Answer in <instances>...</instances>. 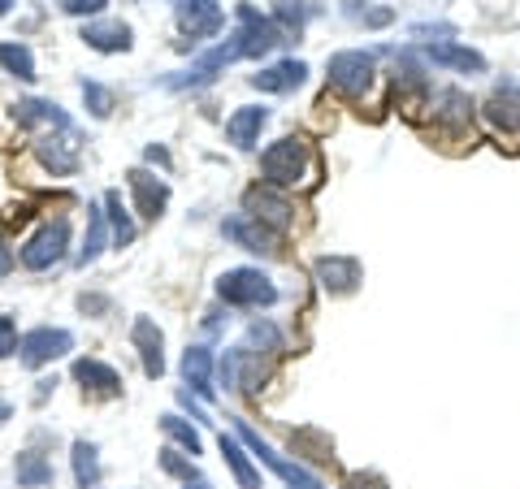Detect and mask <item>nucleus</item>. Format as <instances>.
Masks as SVG:
<instances>
[{
    "label": "nucleus",
    "mask_w": 520,
    "mask_h": 489,
    "mask_svg": "<svg viewBox=\"0 0 520 489\" xmlns=\"http://www.w3.org/2000/svg\"><path fill=\"white\" fill-rule=\"evenodd\" d=\"M65 243H70V226H65V217L48 221V226H39L35 239L18 251L22 269L44 273V269H52V264H61V256H65Z\"/></svg>",
    "instance_id": "f257e3e1"
},
{
    "label": "nucleus",
    "mask_w": 520,
    "mask_h": 489,
    "mask_svg": "<svg viewBox=\"0 0 520 489\" xmlns=\"http://www.w3.org/2000/svg\"><path fill=\"white\" fill-rule=\"evenodd\" d=\"M221 299L234 303V308H260V303H273L278 290L269 286V277H260L256 269H234L221 277Z\"/></svg>",
    "instance_id": "f03ea898"
},
{
    "label": "nucleus",
    "mask_w": 520,
    "mask_h": 489,
    "mask_svg": "<svg viewBox=\"0 0 520 489\" xmlns=\"http://www.w3.org/2000/svg\"><path fill=\"white\" fill-rule=\"evenodd\" d=\"M70 347H74V338L65 334V329H52V325H39L26 338H18V351H22V364L26 368H44L52 360H61Z\"/></svg>",
    "instance_id": "7ed1b4c3"
},
{
    "label": "nucleus",
    "mask_w": 520,
    "mask_h": 489,
    "mask_svg": "<svg viewBox=\"0 0 520 489\" xmlns=\"http://www.w3.org/2000/svg\"><path fill=\"white\" fill-rule=\"evenodd\" d=\"M304 156H308L304 139H282L260 156V165H265V178L273 182V187H291V182L299 178V169H304Z\"/></svg>",
    "instance_id": "20e7f679"
},
{
    "label": "nucleus",
    "mask_w": 520,
    "mask_h": 489,
    "mask_svg": "<svg viewBox=\"0 0 520 489\" xmlns=\"http://www.w3.org/2000/svg\"><path fill=\"white\" fill-rule=\"evenodd\" d=\"M373 78V61L364 52H338L330 61V87L343 91V96H360Z\"/></svg>",
    "instance_id": "39448f33"
},
{
    "label": "nucleus",
    "mask_w": 520,
    "mask_h": 489,
    "mask_svg": "<svg viewBox=\"0 0 520 489\" xmlns=\"http://www.w3.org/2000/svg\"><path fill=\"white\" fill-rule=\"evenodd\" d=\"M239 438H243L247 446H252V451H256L260 459H265V464H269L273 472H278V477H282V481H291V485H299V489H321V481H317V477H308V472H304V468H299V464H286V459H278V455H273V451H269V446H265V442H260V438H256V433H252V429H247V425H239Z\"/></svg>",
    "instance_id": "423d86ee"
},
{
    "label": "nucleus",
    "mask_w": 520,
    "mask_h": 489,
    "mask_svg": "<svg viewBox=\"0 0 520 489\" xmlns=\"http://www.w3.org/2000/svg\"><path fill=\"white\" fill-rule=\"evenodd\" d=\"M130 191H135V200H139V217H143V221H156V217H161V208H165V200H169L165 182H156L148 169H130Z\"/></svg>",
    "instance_id": "0eeeda50"
},
{
    "label": "nucleus",
    "mask_w": 520,
    "mask_h": 489,
    "mask_svg": "<svg viewBox=\"0 0 520 489\" xmlns=\"http://www.w3.org/2000/svg\"><path fill=\"white\" fill-rule=\"evenodd\" d=\"M130 338H135L139 347V360H143V373L148 377H161L165 373V355H161V329H156L148 316H139L135 329H130Z\"/></svg>",
    "instance_id": "6e6552de"
},
{
    "label": "nucleus",
    "mask_w": 520,
    "mask_h": 489,
    "mask_svg": "<svg viewBox=\"0 0 520 489\" xmlns=\"http://www.w3.org/2000/svg\"><path fill=\"white\" fill-rule=\"evenodd\" d=\"M39 161H44L52 174H74V169H78V143H74L70 130H61L57 139H52V135L39 139Z\"/></svg>",
    "instance_id": "1a4fd4ad"
},
{
    "label": "nucleus",
    "mask_w": 520,
    "mask_h": 489,
    "mask_svg": "<svg viewBox=\"0 0 520 489\" xmlns=\"http://www.w3.org/2000/svg\"><path fill=\"white\" fill-rule=\"evenodd\" d=\"M74 381H83V390L104 394V399L122 390V377H117L109 364H100V360H78L74 364Z\"/></svg>",
    "instance_id": "9d476101"
},
{
    "label": "nucleus",
    "mask_w": 520,
    "mask_h": 489,
    "mask_svg": "<svg viewBox=\"0 0 520 489\" xmlns=\"http://www.w3.org/2000/svg\"><path fill=\"white\" fill-rule=\"evenodd\" d=\"M13 477H18L22 489H44V485H52V464L39 451H18V459H13Z\"/></svg>",
    "instance_id": "9b49d317"
},
{
    "label": "nucleus",
    "mask_w": 520,
    "mask_h": 489,
    "mask_svg": "<svg viewBox=\"0 0 520 489\" xmlns=\"http://www.w3.org/2000/svg\"><path fill=\"white\" fill-rule=\"evenodd\" d=\"M83 39L96 52H126L130 48V26L122 22H96V26H87Z\"/></svg>",
    "instance_id": "f8f14e48"
},
{
    "label": "nucleus",
    "mask_w": 520,
    "mask_h": 489,
    "mask_svg": "<svg viewBox=\"0 0 520 489\" xmlns=\"http://www.w3.org/2000/svg\"><path fill=\"white\" fill-rule=\"evenodd\" d=\"M304 74H308V70H304L299 61H282V65H273V70H260L252 83H256L260 91H291V87L304 83Z\"/></svg>",
    "instance_id": "ddd939ff"
},
{
    "label": "nucleus",
    "mask_w": 520,
    "mask_h": 489,
    "mask_svg": "<svg viewBox=\"0 0 520 489\" xmlns=\"http://www.w3.org/2000/svg\"><path fill=\"white\" fill-rule=\"evenodd\" d=\"M182 373H187V381H191V390H200V394H208L213 386V355H208L204 347H191L187 355H182Z\"/></svg>",
    "instance_id": "4468645a"
},
{
    "label": "nucleus",
    "mask_w": 520,
    "mask_h": 489,
    "mask_svg": "<svg viewBox=\"0 0 520 489\" xmlns=\"http://www.w3.org/2000/svg\"><path fill=\"white\" fill-rule=\"evenodd\" d=\"M260 126H265V109H239L226 122V135H230V143H239V148H252Z\"/></svg>",
    "instance_id": "2eb2a0df"
},
{
    "label": "nucleus",
    "mask_w": 520,
    "mask_h": 489,
    "mask_svg": "<svg viewBox=\"0 0 520 489\" xmlns=\"http://www.w3.org/2000/svg\"><path fill=\"white\" fill-rule=\"evenodd\" d=\"M74 481H78V489H96V481H100V459L91 442H74Z\"/></svg>",
    "instance_id": "dca6fc26"
},
{
    "label": "nucleus",
    "mask_w": 520,
    "mask_h": 489,
    "mask_svg": "<svg viewBox=\"0 0 520 489\" xmlns=\"http://www.w3.org/2000/svg\"><path fill=\"white\" fill-rule=\"evenodd\" d=\"M0 65H5L13 78H22V83H31L35 78V57H31V48L26 44H0Z\"/></svg>",
    "instance_id": "f3484780"
},
{
    "label": "nucleus",
    "mask_w": 520,
    "mask_h": 489,
    "mask_svg": "<svg viewBox=\"0 0 520 489\" xmlns=\"http://www.w3.org/2000/svg\"><path fill=\"white\" fill-rule=\"evenodd\" d=\"M490 117L499 122L503 130H516L520 126V91L516 87H503L499 96L490 100Z\"/></svg>",
    "instance_id": "a211bd4d"
},
{
    "label": "nucleus",
    "mask_w": 520,
    "mask_h": 489,
    "mask_svg": "<svg viewBox=\"0 0 520 489\" xmlns=\"http://www.w3.org/2000/svg\"><path fill=\"white\" fill-rule=\"evenodd\" d=\"M104 204H109V213H104V221H109V226H113V243H117V247H126L130 239H135V226H130V217H126L122 195L109 191V195H104Z\"/></svg>",
    "instance_id": "6ab92c4d"
},
{
    "label": "nucleus",
    "mask_w": 520,
    "mask_h": 489,
    "mask_svg": "<svg viewBox=\"0 0 520 489\" xmlns=\"http://www.w3.org/2000/svg\"><path fill=\"white\" fill-rule=\"evenodd\" d=\"M221 455H226V464L234 468V477H239V485L243 489H260V477L252 472V464H247V455L239 451V446H234L230 438H221Z\"/></svg>",
    "instance_id": "aec40b11"
},
{
    "label": "nucleus",
    "mask_w": 520,
    "mask_h": 489,
    "mask_svg": "<svg viewBox=\"0 0 520 489\" xmlns=\"http://www.w3.org/2000/svg\"><path fill=\"white\" fill-rule=\"evenodd\" d=\"M91 213V230H87V239H83V251H78V264H91L100 256V247H104V239H109V234H104V226H109V221H104V213L100 208H87Z\"/></svg>",
    "instance_id": "412c9836"
},
{
    "label": "nucleus",
    "mask_w": 520,
    "mask_h": 489,
    "mask_svg": "<svg viewBox=\"0 0 520 489\" xmlns=\"http://www.w3.org/2000/svg\"><path fill=\"white\" fill-rule=\"evenodd\" d=\"M356 260H321V277H325V286H334V290H351L356 286Z\"/></svg>",
    "instance_id": "4be33fe9"
},
{
    "label": "nucleus",
    "mask_w": 520,
    "mask_h": 489,
    "mask_svg": "<svg viewBox=\"0 0 520 489\" xmlns=\"http://www.w3.org/2000/svg\"><path fill=\"white\" fill-rule=\"evenodd\" d=\"M429 57L442 65H460V70H481V57L468 48H429Z\"/></svg>",
    "instance_id": "5701e85b"
},
{
    "label": "nucleus",
    "mask_w": 520,
    "mask_h": 489,
    "mask_svg": "<svg viewBox=\"0 0 520 489\" xmlns=\"http://www.w3.org/2000/svg\"><path fill=\"white\" fill-rule=\"evenodd\" d=\"M161 429L169 433V438H178V442H182V446H187V451H191V455H200V433H195L191 425H182V420H178V416H165V420H161Z\"/></svg>",
    "instance_id": "b1692460"
},
{
    "label": "nucleus",
    "mask_w": 520,
    "mask_h": 489,
    "mask_svg": "<svg viewBox=\"0 0 520 489\" xmlns=\"http://www.w3.org/2000/svg\"><path fill=\"white\" fill-rule=\"evenodd\" d=\"M83 100L91 104V113L96 117H109V109H113V96L100 83H83Z\"/></svg>",
    "instance_id": "393cba45"
},
{
    "label": "nucleus",
    "mask_w": 520,
    "mask_h": 489,
    "mask_svg": "<svg viewBox=\"0 0 520 489\" xmlns=\"http://www.w3.org/2000/svg\"><path fill=\"white\" fill-rule=\"evenodd\" d=\"M161 468L169 472V477H182V481H195V464H187V459H178V451H161Z\"/></svg>",
    "instance_id": "a878e982"
},
{
    "label": "nucleus",
    "mask_w": 520,
    "mask_h": 489,
    "mask_svg": "<svg viewBox=\"0 0 520 489\" xmlns=\"http://www.w3.org/2000/svg\"><path fill=\"white\" fill-rule=\"evenodd\" d=\"M13 351H18V325H13V316H0V360Z\"/></svg>",
    "instance_id": "bb28decb"
},
{
    "label": "nucleus",
    "mask_w": 520,
    "mask_h": 489,
    "mask_svg": "<svg viewBox=\"0 0 520 489\" xmlns=\"http://www.w3.org/2000/svg\"><path fill=\"white\" fill-rule=\"evenodd\" d=\"M65 9H70L74 18H83V13H100V9H104V0H70Z\"/></svg>",
    "instance_id": "cd10ccee"
},
{
    "label": "nucleus",
    "mask_w": 520,
    "mask_h": 489,
    "mask_svg": "<svg viewBox=\"0 0 520 489\" xmlns=\"http://www.w3.org/2000/svg\"><path fill=\"white\" fill-rule=\"evenodd\" d=\"M347 489H382V481H373V477H347Z\"/></svg>",
    "instance_id": "c85d7f7f"
},
{
    "label": "nucleus",
    "mask_w": 520,
    "mask_h": 489,
    "mask_svg": "<svg viewBox=\"0 0 520 489\" xmlns=\"http://www.w3.org/2000/svg\"><path fill=\"white\" fill-rule=\"evenodd\" d=\"M13 269V251H9V243L5 239H0V277H5Z\"/></svg>",
    "instance_id": "c756f323"
},
{
    "label": "nucleus",
    "mask_w": 520,
    "mask_h": 489,
    "mask_svg": "<svg viewBox=\"0 0 520 489\" xmlns=\"http://www.w3.org/2000/svg\"><path fill=\"white\" fill-rule=\"evenodd\" d=\"M9 416H13V407H9L5 399H0V425H5V420H9Z\"/></svg>",
    "instance_id": "7c9ffc66"
},
{
    "label": "nucleus",
    "mask_w": 520,
    "mask_h": 489,
    "mask_svg": "<svg viewBox=\"0 0 520 489\" xmlns=\"http://www.w3.org/2000/svg\"><path fill=\"white\" fill-rule=\"evenodd\" d=\"M13 9V0H0V13H9Z\"/></svg>",
    "instance_id": "2f4dec72"
},
{
    "label": "nucleus",
    "mask_w": 520,
    "mask_h": 489,
    "mask_svg": "<svg viewBox=\"0 0 520 489\" xmlns=\"http://www.w3.org/2000/svg\"><path fill=\"white\" fill-rule=\"evenodd\" d=\"M187 489H208V485H204V481H195V485H187Z\"/></svg>",
    "instance_id": "473e14b6"
}]
</instances>
